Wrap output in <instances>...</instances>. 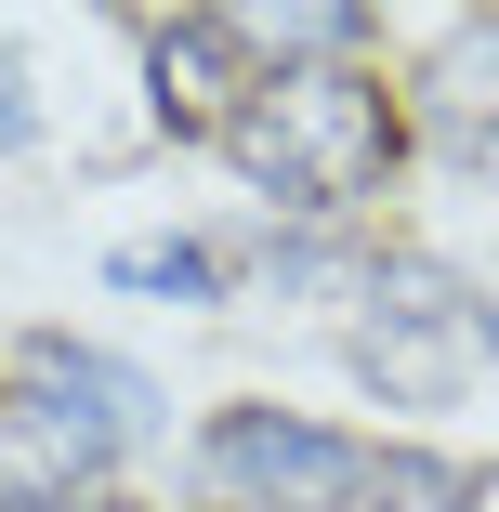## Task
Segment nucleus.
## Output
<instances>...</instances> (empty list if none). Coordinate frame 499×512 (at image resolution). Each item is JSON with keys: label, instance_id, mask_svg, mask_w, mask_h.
<instances>
[{"label": "nucleus", "instance_id": "obj_4", "mask_svg": "<svg viewBox=\"0 0 499 512\" xmlns=\"http://www.w3.org/2000/svg\"><path fill=\"white\" fill-rule=\"evenodd\" d=\"M368 460L355 434H316V421H289V407H237V421L197 434V486L237 499V512H355L368 499Z\"/></svg>", "mask_w": 499, "mask_h": 512}, {"label": "nucleus", "instance_id": "obj_7", "mask_svg": "<svg viewBox=\"0 0 499 512\" xmlns=\"http://www.w3.org/2000/svg\"><path fill=\"white\" fill-rule=\"evenodd\" d=\"M237 263L197 250V237H158V250H119V289H224Z\"/></svg>", "mask_w": 499, "mask_h": 512}, {"label": "nucleus", "instance_id": "obj_6", "mask_svg": "<svg viewBox=\"0 0 499 512\" xmlns=\"http://www.w3.org/2000/svg\"><path fill=\"white\" fill-rule=\"evenodd\" d=\"M434 132L499 171V27H460V40L434 53Z\"/></svg>", "mask_w": 499, "mask_h": 512}, {"label": "nucleus", "instance_id": "obj_3", "mask_svg": "<svg viewBox=\"0 0 499 512\" xmlns=\"http://www.w3.org/2000/svg\"><path fill=\"white\" fill-rule=\"evenodd\" d=\"M486 316L447 263H368V302H355V368L394 394V407H447L460 368H473Z\"/></svg>", "mask_w": 499, "mask_h": 512}, {"label": "nucleus", "instance_id": "obj_5", "mask_svg": "<svg viewBox=\"0 0 499 512\" xmlns=\"http://www.w3.org/2000/svg\"><path fill=\"white\" fill-rule=\"evenodd\" d=\"M145 79H158V119L171 132H237V106H250V40L224 27V14H158L145 27Z\"/></svg>", "mask_w": 499, "mask_h": 512}, {"label": "nucleus", "instance_id": "obj_1", "mask_svg": "<svg viewBox=\"0 0 499 512\" xmlns=\"http://www.w3.org/2000/svg\"><path fill=\"white\" fill-rule=\"evenodd\" d=\"M224 158L276 197V211H355L368 184H394V158H408V119H394V92L368 79V66H276L250 106H237V132H224Z\"/></svg>", "mask_w": 499, "mask_h": 512}, {"label": "nucleus", "instance_id": "obj_2", "mask_svg": "<svg viewBox=\"0 0 499 512\" xmlns=\"http://www.w3.org/2000/svg\"><path fill=\"white\" fill-rule=\"evenodd\" d=\"M0 407H14V447L40 473H106L132 434H145V368L92 355L66 329H27L14 355H0Z\"/></svg>", "mask_w": 499, "mask_h": 512}, {"label": "nucleus", "instance_id": "obj_8", "mask_svg": "<svg viewBox=\"0 0 499 512\" xmlns=\"http://www.w3.org/2000/svg\"><path fill=\"white\" fill-rule=\"evenodd\" d=\"M0 145H27V79L0 66Z\"/></svg>", "mask_w": 499, "mask_h": 512}]
</instances>
